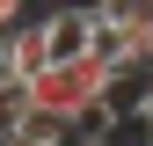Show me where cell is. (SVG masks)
I'll return each instance as SVG.
<instances>
[{"label":"cell","mask_w":153,"mask_h":146,"mask_svg":"<svg viewBox=\"0 0 153 146\" xmlns=\"http://www.w3.org/2000/svg\"><path fill=\"white\" fill-rule=\"evenodd\" d=\"M102 88H109V66L95 59H73V66H44L36 80H22V110H36V117L51 124H88L95 110H102Z\"/></svg>","instance_id":"1"},{"label":"cell","mask_w":153,"mask_h":146,"mask_svg":"<svg viewBox=\"0 0 153 146\" xmlns=\"http://www.w3.org/2000/svg\"><path fill=\"white\" fill-rule=\"evenodd\" d=\"M146 117H153V88H146Z\"/></svg>","instance_id":"5"},{"label":"cell","mask_w":153,"mask_h":146,"mask_svg":"<svg viewBox=\"0 0 153 146\" xmlns=\"http://www.w3.org/2000/svg\"><path fill=\"white\" fill-rule=\"evenodd\" d=\"M15 22H22V0H0V36H7Z\"/></svg>","instance_id":"4"},{"label":"cell","mask_w":153,"mask_h":146,"mask_svg":"<svg viewBox=\"0 0 153 146\" xmlns=\"http://www.w3.org/2000/svg\"><path fill=\"white\" fill-rule=\"evenodd\" d=\"M88 44H95V7H44V59L51 66L88 59Z\"/></svg>","instance_id":"2"},{"label":"cell","mask_w":153,"mask_h":146,"mask_svg":"<svg viewBox=\"0 0 153 146\" xmlns=\"http://www.w3.org/2000/svg\"><path fill=\"white\" fill-rule=\"evenodd\" d=\"M44 66H51V59H44V15H22V22L0 36V73L22 88V80H36Z\"/></svg>","instance_id":"3"}]
</instances>
